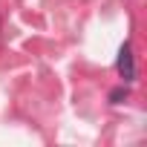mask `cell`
I'll use <instances>...</instances> for the list:
<instances>
[{"mask_svg":"<svg viewBox=\"0 0 147 147\" xmlns=\"http://www.w3.org/2000/svg\"><path fill=\"white\" fill-rule=\"evenodd\" d=\"M118 75H121L127 84L136 81V61H133V46H130V43H124L121 52H118Z\"/></svg>","mask_w":147,"mask_h":147,"instance_id":"cell-1","label":"cell"},{"mask_svg":"<svg viewBox=\"0 0 147 147\" xmlns=\"http://www.w3.org/2000/svg\"><path fill=\"white\" fill-rule=\"evenodd\" d=\"M121 98H127V90H124V87H121V90H113L110 101H113V104H121Z\"/></svg>","mask_w":147,"mask_h":147,"instance_id":"cell-2","label":"cell"}]
</instances>
